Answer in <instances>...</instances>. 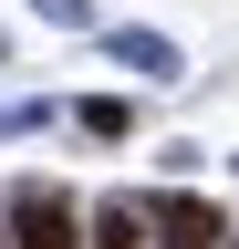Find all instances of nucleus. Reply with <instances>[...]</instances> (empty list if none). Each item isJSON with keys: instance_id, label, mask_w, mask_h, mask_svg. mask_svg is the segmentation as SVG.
<instances>
[{"instance_id": "2", "label": "nucleus", "mask_w": 239, "mask_h": 249, "mask_svg": "<svg viewBox=\"0 0 239 249\" xmlns=\"http://www.w3.org/2000/svg\"><path fill=\"white\" fill-rule=\"evenodd\" d=\"M146 229H156L166 249H219V239H229V218L208 208V197H177V187H166V197H146Z\"/></svg>"}, {"instance_id": "1", "label": "nucleus", "mask_w": 239, "mask_h": 249, "mask_svg": "<svg viewBox=\"0 0 239 249\" xmlns=\"http://www.w3.org/2000/svg\"><path fill=\"white\" fill-rule=\"evenodd\" d=\"M11 239H21V249H83V208L63 197V187L32 177V187L11 197Z\"/></svg>"}, {"instance_id": "3", "label": "nucleus", "mask_w": 239, "mask_h": 249, "mask_svg": "<svg viewBox=\"0 0 239 249\" xmlns=\"http://www.w3.org/2000/svg\"><path fill=\"white\" fill-rule=\"evenodd\" d=\"M83 249H146V208L135 197H104L94 218H83Z\"/></svg>"}]
</instances>
